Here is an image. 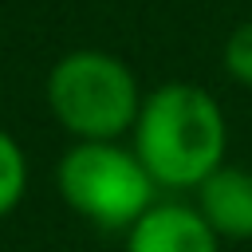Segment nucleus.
Returning <instances> with one entry per match:
<instances>
[{
  "mask_svg": "<svg viewBox=\"0 0 252 252\" xmlns=\"http://www.w3.org/2000/svg\"><path fill=\"white\" fill-rule=\"evenodd\" d=\"M24 193H28V154L0 126V220L20 209Z\"/></svg>",
  "mask_w": 252,
  "mask_h": 252,
  "instance_id": "nucleus-6",
  "label": "nucleus"
},
{
  "mask_svg": "<svg viewBox=\"0 0 252 252\" xmlns=\"http://www.w3.org/2000/svg\"><path fill=\"white\" fill-rule=\"evenodd\" d=\"M122 252H220V240L193 205L154 201L122 232Z\"/></svg>",
  "mask_w": 252,
  "mask_h": 252,
  "instance_id": "nucleus-4",
  "label": "nucleus"
},
{
  "mask_svg": "<svg viewBox=\"0 0 252 252\" xmlns=\"http://www.w3.org/2000/svg\"><path fill=\"white\" fill-rule=\"evenodd\" d=\"M47 110L75 142H118L134 130L142 91L134 71L98 47H79L55 59L43 83Z\"/></svg>",
  "mask_w": 252,
  "mask_h": 252,
  "instance_id": "nucleus-2",
  "label": "nucleus"
},
{
  "mask_svg": "<svg viewBox=\"0 0 252 252\" xmlns=\"http://www.w3.org/2000/svg\"><path fill=\"white\" fill-rule=\"evenodd\" d=\"M134 154L158 189H197L224 165L228 122L220 102L197 83H161L142 94L134 118Z\"/></svg>",
  "mask_w": 252,
  "mask_h": 252,
  "instance_id": "nucleus-1",
  "label": "nucleus"
},
{
  "mask_svg": "<svg viewBox=\"0 0 252 252\" xmlns=\"http://www.w3.org/2000/svg\"><path fill=\"white\" fill-rule=\"evenodd\" d=\"M197 213L213 228L217 240H252V169L244 165H220L209 173L197 189Z\"/></svg>",
  "mask_w": 252,
  "mask_h": 252,
  "instance_id": "nucleus-5",
  "label": "nucleus"
},
{
  "mask_svg": "<svg viewBox=\"0 0 252 252\" xmlns=\"http://www.w3.org/2000/svg\"><path fill=\"white\" fill-rule=\"evenodd\" d=\"M63 205L102 232H126L154 201L158 185L122 142H75L55 165Z\"/></svg>",
  "mask_w": 252,
  "mask_h": 252,
  "instance_id": "nucleus-3",
  "label": "nucleus"
},
{
  "mask_svg": "<svg viewBox=\"0 0 252 252\" xmlns=\"http://www.w3.org/2000/svg\"><path fill=\"white\" fill-rule=\"evenodd\" d=\"M224 71L240 83V87H252V20L236 24L224 39Z\"/></svg>",
  "mask_w": 252,
  "mask_h": 252,
  "instance_id": "nucleus-7",
  "label": "nucleus"
}]
</instances>
